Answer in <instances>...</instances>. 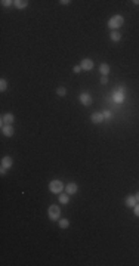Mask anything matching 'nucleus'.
<instances>
[{
  "instance_id": "nucleus-17",
  "label": "nucleus",
  "mask_w": 139,
  "mask_h": 266,
  "mask_svg": "<svg viewBox=\"0 0 139 266\" xmlns=\"http://www.w3.org/2000/svg\"><path fill=\"white\" fill-rule=\"evenodd\" d=\"M68 226H70L68 219H61V220H59V228H62V229H67Z\"/></svg>"
},
{
  "instance_id": "nucleus-24",
  "label": "nucleus",
  "mask_w": 139,
  "mask_h": 266,
  "mask_svg": "<svg viewBox=\"0 0 139 266\" xmlns=\"http://www.w3.org/2000/svg\"><path fill=\"white\" fill-rule=\"evenodd\" d=\"M135 215H136V216H139V204H136V206H135Z\"/></svg>"
},
{
  "instance_id": "nucleus-21",
  "label": "nucleus",
  "mask_w": 139,
  "mask_h": 266,
  "mask_svg": "<svg viewBox=\"0 0 139 266\" xmlns=\"http://www.w3.org/2000/svg\"><path fill=\"white\" fill-rule=\"evenodd\" d=\"M101 83H102V84H107V83H108V77H107V75H102V77H101Z\"/></svg>"
},
{
  "instance_id": "nucleus-1",
  "label": "nucleus",
  "mask_w": 139,
  "mask_h": 266,
  "mask_svg": "<svg viewBox=\"0 0 139 266\" xmlns=\"http://www.w3.org/2000/svg\"><path fill=\"white\" fill-rule=\"evenodd\" d=\"M124 22V19H123V16L121 15H116V16H113L110 21H108V27L113 30V31H116L117 28H120L121 25Z\"/></svg>"
},
{
  "instance_id": "nucleus-23",
  "label": "nucleus",
  "mask_w": 139,
  "mask_h": 266,
  "mask_svg": "<svg viewBox=\"0 0 139 266\" xmlns=\"http://www.w3.org/2000/svg\"><path fill=\"white\" fill-rule=\"evenodd\" d=\"M80 71H81V67H80V65H75V67H74V73L77 74V73H80Z\"/></svg>"
},
{
  "instance_id": "nucleus-27",
  "label": "nucleus",
  "mask_w": 139,
  "mask_h": 266,
  "mask_svg": "<svg viewBox=\"0 0 139 266\" xmlns=\"http://www.w3.org/2000/svg\"><path fill=\"white\" fill-rule=\"evenodd\" d=\"M133 3H135V4H139V0H135Z\"/></svg>"
},
{
  "instance_id": "nucleus-26",
  "label": "nucleus",
  "mask_w": 139,
  "mask_h": 266,
  "mask_svg": "<svg viewBox=\"0 0 139 266\" xmlns=\"http://www.w3.org/2000/svg\"><path fill=\"white\" fill-rule=\"evenodd\" d=\"M135 198H136V201L139 203V192H136V195H135Z\"/></svg>"
},
{
  "instance_id": "nucleus-9",
  "label": "nucleus",
  "mask_w": 139,
  "mask_h": 266,
  "mask_svg": "<svg viewBox=\"0 0 139 266\" xmlns=\"http://www.w3.org/2000/svg\"><path fill=\"white\" fill-rule=\"evenodd\" d=\"M77 189H78V186H77V183H68L67 186H65V191L68 195H72V194L77 192Z\"/></svg>"
},
{
  "instance_id": "nucleus-3",
  "label": "nucleus",
  "mask_w": 139,
  "mask_h": 266,
  "mask_svg": "<svg viewBox=\"0 0 139 266\" xmlns=\"http://www.w3.org/2000/svg\"><path fill=\"white\" fill-rule=\"evenodd\" d=\"M59 215H61V209H59L58 206H50V207H49V219H50V220L59 219Z\"/></svg>"
},
{
  "instance_id": "nucleus-22",
  "label": "nucleus",
  "mask_w": 139,
  "mask_h": 266,
  "mask_svg": "<svg viewBox=\"0 0 139 266\" xmlns=\"http://www.w3.org/2000/svg\"><path fill=\"white\" fill-rule=\"evenodd\" d=\"M104 118H107V120L111 118V113H110V111H105V113H104Z\"/></svg>"
},
{
  "instance_id": "nucleus-14",
  "label": "nucleus",
  "mask_w": 139,
  "mask_h": 266,
  "mask_svg": "<svg viewBox=\"0 0 139 266\" xmlns=\"http://www.w3.org/2000/svg\"><path fill=\"white\" fill-rule=\"evenodd\" d=\"M13 3H15V6H16L18 9H24V7H27V4H28L27 0H16V1H13Z\"/></svg>"
},
{
  "instance_id": "nucleus-25",
  "label": "nucleus",
  "mask_w": 139,
  "mask_h": 266,
  "mask_svg": "<svg viewBox=\"0 0 139 266\" xmlns=\"http://www.w3.org/2000/svg\"><path fill=\"white\" fill-rule=\"evenodd\" d=\"M61 3H62V4H70V3H71V1H70V0H62V1H61Z\"/></svg>"
},
{
  "instance_id": "nucleus-4",
  "label": "nucleus",
  "mask_w": 139,
  "mask_h": 266,
  "mask_svg": "<svg viewBox=\"0 0 139 266\" xmlns=\"http://www.w3.org/2000/svg\"><path fill=\"white\" fill-rule=\"evenodd\" d=\"M1 133L4 135V136H13V133H15V130H13V127L10 126V124H1Z\"/></svg>"
},
{
  "instance_id": "nucleus-18",
  "label": "nucleus",
  "mask_w": 139,
  "mask_h": 266,
  "mask_svg": "<svg viewBox=\"0 0 139 266\" xmlns=\"http://www.w3.org/2000/svg\"><path fill=\"white\" fill-rule=\"evenodd\" d=\"M6 89H7V81H6L4 78H1V80H0V90L4 92Z\"/></svg>"
},
{
  "instance_id": "nucleus-19",
  "label": "nucleus",
  "mask_w": 139,
  "mask_h": 266,
  "mask_svg": "<svg viewBox=\"0 0 139 266\" xmlns=\"http://www.w3.org/2000/svg\"><path fill=\"white\" fill-rule=\"evenodd\" d=\"M56 95L65 96V95H67V89H65V87H58V89H56Z\"/></svg>"
},
{
  "instance_id": "nucleus-2",
  "label": "nucleus",
  "mask_w": 139,
  "mask_h": 266,
  "mask_svg": "<svg viewBox=\"0 0 139 266\" xmlns=\"http://www.w3.org/2000/svg\"><path fill=\"white\" fill-rule=\"evenodd\" d=\"M49 189H50V192L59 194L64 189V183H62L61 180H52V182L49 183Z\"/></svg>"
},
{
  "instance_id": "nucleus-10",
  "label": "nucleus",
  "mask_w": 139,
  "mask_h": 266,
  "mask_svg": "<svg viewBox=\"0 0 139 266\" xmlns=\"http://www.w3.org/2000/svg\"><path fill=\"white\" fill-rule=\"evenodd\" d=\"M15 120V117L12 115V114H4L3 117H1V124H12Z\"/></svg>"
},
{
  "instance_id": "nucleus-8",
  "label": "nucleus",
  "mask_w": 139,
  "mask_h": 266,
  "mask_svg": "<svg viewBox=\"0 0 139 266\" xmlns=\"http://www.w3.org/2000/svg\"><path fill=\"white\" fill-rule=\"evenodd\" d=\"M90 120H92V123H95V124H99V123H102L105 118H104V114H101V113H93L92 115H90Z\"/></svg>"
},
{
  "instance_id": "nucleus-16",
  "label": "nucleus",
  "mask_w": 139,
  "mask_h": 266,
  "mask_svg": "<svg viewBox=\"0 0 139 266\" xmlns=\"http://www.w3.org/2000/svg\"><path fill=\"white\" fill-rule=\"evenodd\" d=\"M120 39H121V34H120L117 30L111 33V40H113V42H120Z\"/></svg>"
},
{
  "instance_id": "nucleus-11",
  "label": "nucleus",
  "mask_w": 139,
  "mask_h": 266,
  "mask_svg": "<svg viewBox=\"0 0 139 266\" xmlns=\"http://www.w3.org/2000/svg\"><path fill=\"white\" fill-rule=\"evenodd\" d=\"M136 204H138V201H136L135 197H132V195L126 197V206H127V207H135Z\"/></svg>"
},
{
  "instance_id": "nucleus-5",
  "label": "nucleus",
  "mask_w": 139,
  "mask_h": 266,
  "mask_svg": "<svg viewBox=\"0 0 139 266\" xmlns=\"http://www.w3.org/2000/svg\"><path fill=\"white\" fill-rule=\"evenodd\" d=\"M80 67H81V70H84V71H90L93 68V61L89 59V58H86V59H83V61L80 62Z\"/></svg>"
},
{
  "instance_id": "nucleus-12",
  "label": "nucleus",
  "mask_w": 139,
  "mask_h": 266,
  "mask_svg": "<svg viewBox=\"0 0 139 266\" xmlns=\"http://www.w3.org/2000/svg\"><path fill=\"white\" fill-rule=\"evenodd\" d=\"M113 99H114V102H117V104H121V102L124 101V93L116 92V93L113 95Z\"/></svg>"
},
{
  "instance_id": "nucleus-20",
  "label": "nucleus",
  "mask_w": 139,
  "mask_h": 266,
  "mask_svg": "<svg viewBox=\"0 0 139 266\" xmlns=\"http://www.w3.org/2000/svg\"><path fill=\"white\" fill-rule=\"evenodd\" d=\"M12 3H13V1H10V0H1V4H3V6H10Z\"/></svg>"
},
{
  "instance_id": "nucleus-13",
  "label": "nucleus",
  "mask_w": 139,
  "mask_h": 266,
  "mask_svg": "<svg viewBox=\"0 0 139 266\" xmlns=\"http://www.w3.org/2000/svg\"><path fill=\"white\" fill-rule=\"evenodd\" d=\"M99 71L102 75H107V74L110 73V65L108 64H101V67H99Z\"/></svg>"
},
{
  "instance_id": "nucleus-7",
  "label": "nucleus",
  "mask_w": 139,
  "mask_h": 266,
  "mask_svg": "<svg viewBox=\"0 0 139 266\" xmlns=\"http://www.w3.org/2000/svg\"><path fill=\"white\" fill-rule=\"evenodd\" d=\"M12 163H13V160H12V157H3L1 158V169H10L12 167Z\"/></svg>"
},
{
  "instance_id": "nucleus-15",
  "label": "nucleus",
  "mask_w": 139,
  "mask_h": 266,
  "mask_svg": "<svg viewBox=\"0 0 139 266\" xmlns=\"http://www.w3.org/2000/svg\"><path fill=\"white\" fill-rule=\"evenodd\" d=\"M68 201H70L68 194H59V203H62V204H68Z\"/></svg>"
},
{
  "instance_id": "nucleus-6",
  "label": "nucleus",
  "mask_w": 139,
  "mask_h": 266,
  "mask_svg": "<svg viewBox=\"0 0 139 266\" xmlns=\"http://www.w3.org/2000/svg\"><path fill=\"white\" fill-rule=\"evenodd\" d=\"M80 102H81L83 105H86V107H87V105H92L93 99H92V96H90L89 93H86V92H84V93H81V95H80Z\"/></svg>"
}]
</instances>
